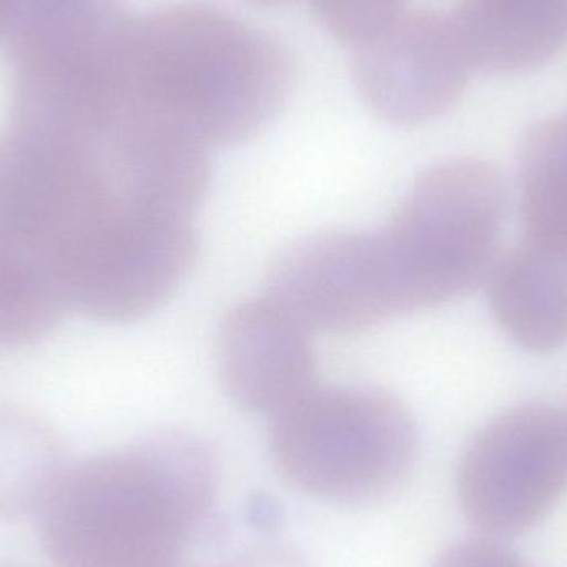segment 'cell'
<instances>
[{
  "instance_id": "cell-1",
  "label": "cell",
  "mask_w": 567,
  "mask_h": 567,
  "mask_svg": "<svg viewBox=\"0 0 567 567\" xmlns=\"http://www.w3.org/2000/svg\"><path fill=\"white\" fill-rule=\"evenodd\" d=\"M128 203L105 150L83 140L0 145V346L52 332L73 276Z\"/></svg>"
},
{
  "instance_id": "cell-2",
  "label": "cell",
  "mask_w": 567,
  "mask_h": 567,
  "mask_svg": "<svg viewBox=\"0 0 567 567\" xmlns=\"http://www.w3.org/2000/svg\"><path fill=\"white\" fill-rule=\"evenodd\" d=\"M216 489L215 456L188 433L93 456L43 503V548L55 567H178Z\"/></svg>"
},
{
  "instance_id": "cell-3",
  "label": "cell",
  "mask_w": 567,
  "mask_h": 567,
  "mask_svg": "<svg viewBox=\"0 0 567 567\" xmlns=\"http://www.w3.org/2000/svg\"><path fill=\"white\" fill-rule=\"evenodd\" d=\"M292 82L269 33L206 3H179L150 20L130 106L148 110L206 148L248 142L278 115Z\"/></svg>"
},
{
  "instance_id": "cell-4",
  "label": "cell",
  "mask_w": 567,
  "mask_h": 567,
  "mask_svg": "<svg viewBox=\"0 0 567 567\" xmlns=\"http://www.w3.org/2000/svg\"><path fill=\"white\" fill-rule=\"evenodd\" d=\"M506 208L505 179L485 159L426 169L392 219L370 233L393 319L445 306L488 279Z\"/></svg>"
},
{
  "instance_id": "cell-5",
  "label": "cell",
  "mask_w": 567,
  "mask_h": 567,
  "mask_svg": "<svg viewBox=\"0 0 567 567\" xmlns=\"http://www.w3.org/2000/svg\"><path fill=\"white\" fill-rule=\"evenodd\" d=\"M419 433L392 393L370 386H310L272 415L269 453L276 470L307 495L373 503L412 472Z\"/></svg>"
},
{
  "instance_id": "cell-6",
  "label": "cell",
  "mask_w": 567,
  "mask_h": 567,
  "mask_svg": "<svg viewBox=\"0 0 567 567\" xmlns=\"http://www.w3.org/2000/svg\"><path fill=\"white\" fill-rule=\"evenodd\" d=\"M456 498L489 538L538 525L567 492V410L522 403L486 423L456 468Z\"/></svg>"
},
{
  "instance_id": "cell-7",
  "label": "cell",
  "mask_w": 567,
  "mask_h": 567,
  "mask_svg": "<svg viewBox=\"0 0 567 567\" xmlns=\"http://www.w3.org/2000/svg\"><path fill=\"white\" fill-rule=\"evenodd\" d=\"M475 72L450 10L409 7L353 49L352 75L365 105L393 125H422L452 109Z\"/></svg>"
},
{
  "instance_id": "cell-8",
  "label": "cell",
  "mask_w": 567,
  "mask_h": 567,
  "mask_svg": "<svg viewBox=\"0 0 567 567\" xmlns=\"http://www.w3.org/2000/svg\"><path fill=\"white\" fill-rule=\"evenodd\" d=\"M198 236L188 218L126 206L73 279L70 310L102 322H135L158 309L192 271Z\"/></svg>"
},
{
  "instance_id": "cell-9",
  "label": "cell",
  "mask_w": 567,
  "mask_h": 567,
  "mask_svg": "<svg viewBox=\"0 0 567 567\" xmlns=\"http://www.w3.org/2000/svg\"><path fill=\"white\" fill-rule=\"evenodd\" d=\"M268 297L310 332L346 336L389 320L367 233L327 231L300 239L272 266Z\"/></svg>"
},
{
  "instance_id": "cell-10",
  "label": "cell",
  "mask_w": 567,
  "mask_h": 567,
  "mask_svg": "<svg viewBox=\"0 0 567 567\" xmlns=\"http://www.w3.org/2000/svg\"><path fill=\"white\" fill-rule=\"evenodd\" d=\"M310 333L271 297L235 307L219 333V373L226 392L248 412H281L313 386Z\"/></svg>"
},
{
  "instance_id": "cell-11",
  "label": "cell",
  "mask_w": 567,
  "mask_h": 567,
  "mask_svg": "<svg viewBox=\"0 0 567 567\" xmlns=\"http://www.w3.org/2000/svg\"><path fill=\"white\" fill-rule=\"evenodd\" d=\"M493 317L532 352L567 343V248L525 238L499 256L488 276Z\"/></svg>"
},
{
  "instance_id": "cell-12",
  "label": "cell",
  "mask_w": 567,
  "mask_h": 567,
  "mask_svg": "<svg viewBox=\"0 0 567 567\" xmlns=\"http://www.w3.org/2000/svg\"><path fill=\"white\" fill-rule=\"evenodd\" d=\"M449 10L475 72H528L567 45V0H456Z\"/></svg>"
},
{
  "instance_id": "cell-13",
  "label": "cell",
  "mask_w": 567,
  "mask_h": 567,
  "mask_svg": "<svg viewBox=\"0 0 567 567\" xmlns=\"http://www.w3.org/2000/svg\"><path fill=\"white\" fill-rule=\"evenodd\" d=\"M518 202L525 238L567 248V112L523 133Z\"/></svg>"
},
{
  "instance_id": "cell-14",
  "label": "cell",
  "mask_w": 567,
  "mask_h": 567,
  "mask_svg": "<svg viewBox=\"0 0 567 567\" xmlns=\"http://www.w3.org/2000/svg\"><path fill=\"white\" fill-rule=\"evenodd\" d=\"M63 473L55 430L25 410L0 406V516L43 506Z\"/></svg>"
},
{
  "instance_id": "cell-15",
  "label": "cell",
  "mask_w": 567,
  "mask_h": 567,
  "mask_svg": "<svg viewBox=\"0 0 567 567\" xmlns=\"http://www.w3.org/2000/svg\"><path fill=\"white\" fill-rule=\"evenodd\" d=\"M327 30L350 49L363 45L392 25L410 0H309Z\"/></svg>"
},
{
  "instance_id": "cell-16",
  "label": "cell",
  "mask_w": 567,
  "mask_h": 567,
  "mask_svg": "<svg viewBox=\"0 0 567 567\" xmlns=\"http://www.w3.org/2000/svg\"><path fill=\"white\" fill-rule=\"evenodd\" d=\"M433 567H529L512 549L495 538H475L456 543L443 551Z\"/></svg>"
},
{
  "instance_id": "cell-17",
  "label": "cell",
  "mask_w": 567,
  "mask_h": 567,
  "mask_svg": "<svg viewBox=\"0 0 567 567\" xmlns=\"http://www.w3.org/2000/svg\"><path fill=\"white\" fill-rule=\"evenodd\" d=\"M255 2L265 3V6H281L290 0H255Z\"/></svg>"
}]
</instances>
